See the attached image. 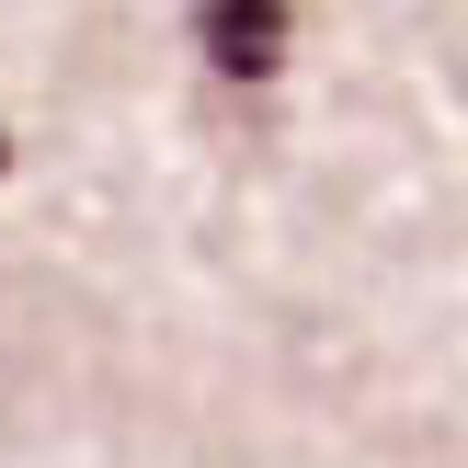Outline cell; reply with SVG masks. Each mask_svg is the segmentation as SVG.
<instances>
[{"mask_svg": "<svg viewBox=\"0 0 468 468\" xmlns=\"http://www.w3.org/2000/svg\"><path fill=\"white\" fill-rule=\"evenodd\" d=\"M195 46L206 69H229V80H274L297 46V12L286 0H195Z\"/></svg>", "mask_w": 468, "mask_h": 468, "instance_id": "1", "label": "cell"}, {"mask_svg": "<svg viewBox=\"0 0 468 468\" xmlns=\"http://www.w3.org/2000/svg\"><path fill=\"white\" fill-rule=\"evenodd\" d=\"M0 172H12V137H0Z\"/></svg>", "mask_w": 468, "mask_h": 468, "instance_id": "2", "label": "cell"}]
</instances>
